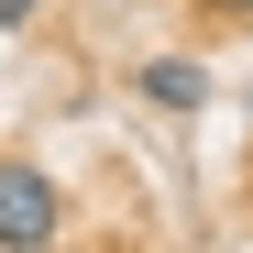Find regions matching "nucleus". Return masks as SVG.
I'll use <instances>...</instances> for the list:
<instances>
[{"instance_id": "nucleus-2", "label": "nucleus", "mask_w": 253, "mask_h": 253, "mask_svg": "<svg viewBox=\"0 0 253 253\" xmlns=\"http://www.w3.org/2000/svg\"><path fill=\"white\" fill-rule=\"evenodd\" d=\"M132 88H143L154 110H198V99H209V66H198V55H143Z\"/></svg>"}, {"instance_id": "nucleus-1", "label": "nucleus", "mask_w": 253, "mask_h": 253, "mask_svg": "<svg viewBox=\"0 0 253 253\" xmlns=\"http://www.w3.org/2000/svg\"><path fill=\"white\" fill-rule=\"evenodd\" d=\"M66 242V187L33 154H0V253H55Z\"/></svg>"}, {"instance_id": "nucleus-3", "label": "nucleus", "mask_w": 253, "mask_h": 253, "mask_svg": "<svg viewBox=\"0 0 253 253\" xmlns=\"http://www.w3.org/2000/svg\"><path fill=\"white\" fill-rule=\"evenodd\" d=\"M44 22V0H0V33H33Z\"/></svg>"}, {"instance_id": "nucleus-4", "label": "nucleus", "mask_w": 253, "mask_h": 253, "mask_svg": "<svg viewBox=\"0 0 253 253\" xmlns=\"http://www.w3.org/2000/svg\"><path fill=\"white\" fill-rule=\"evenodd\" d=\"M198 11H209V22H253V0H198Z\"/></svg>"}]
</instances>
